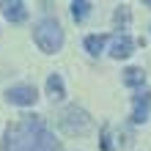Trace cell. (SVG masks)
I'll use <instances>...</instances> for the list:
<instances>
[{
	"label": "cell",
	"instance_id": "1",
	"mask_svg": "<svg viewBox=\"0 0 151 151\" xmlns=\"http://www.w3.org/2000/svg\"><path fill=\"white\" fill-rule=\"evenodd\" d=\"M3 151H63L41 115H22L3 135Z\"/></svg>",
	"mask_w": 151,
	"mask_h": 151
},
{
	"label": "cell",
	"instance_id": "2",
	"mask_svg": "<svg viewBox=\"0 0 151 151\" xmlns=\"http://www.w3.org/2000/svg\"><path fill=\"white\" fill-rule=\"evenodd\" d=\"M33 41H36V47L41 52H47V55H55V52L63 50V28L58 25V19H50V17H44L33 25Z\"/></svg>",
	"mask_w": 151,
	"mask_h": 151
},
{
	"label": "cell",
	"instance_id": "3",
	"mask_svg": "<svg viewBox=\"0 0 151 151\" xmlns=\"http://www.w3.org/2000/svg\"><path fill=\"white\" fill-rule=\"evenodd\" d=\"M58 127L60 132H66V135H88L91 132V115H88L85 107H80V104H69L63 107V113L58 115Z\"/></svg>",
	"mask_w": 151,
	"mask_h": 151
},
{
	"label": "cell",
	"instance_id": "4",
	"mask_svg": "<svg viewBox=\"0 0 151 151\" xmlns=\"http://www.w3.org/2000/svg\"><path fill=\"white\" fill-rule=\"evenodd\" d=\"M36 99H39L36 85H11L6 91V102L17 104V107H30V104H36Z\"/></svg>",
	"mask_w": 151,
	"mask_h": 151
},
{
	"label": "cell",
	"instance_id": "5",
	"mask_svg": "<svg viewBox=\"0 0 151 151\" xmlns=\"http://www.w3.org/2000/svg\"><path fill=\"white\" fill-rule=\"evenodd\" d=\"M151 115V91L143 88V91H137L132 96V124H146Z\"/></svg>",
	"mask_w": 151,
	"mask_h": 151
},
{
	"label": "cell",
	"instance_id": "6",
	"mask_svg": "<svg viewBox=\"0 0 151 151\" xmlns=\"http://www.w3.org/2000/svg\"><path fill=\"white\" fill-rule=\"evenodd\" d=\"M132 52H135V39L127 36V33H121V36H115L113 41V50H110V55L115 60H121V58H129Z\"/></svg>",
	"mask_w": 151,
	"mask_h": 151
},
{
	"label": "cell",
	"instance_id": "7",
	"mask_svg": "<svg viewBox=\"0 0 151 151\" xmlns=\"http://www.w3.org/2000/svg\"><path fill=\"white\" fill-rule=\"evenodd\" d=\"M3 17L8 22H14V25H19L28 19V6L22 3V0H14V3H3Z\"/></svg>",
	"mask_w": 151,
	"mask_h": 151
},
{
	"label": "cell",
	"instance_id": "8",
	"mask_svg": "<svg viewBox=\"0 0 151 151\" xmlns=\"http://www.w3.org/2000/svg\"><path fill=\"white\" fill-rule=\"evenodd\" d=\"M47 96L52 102H63L66 99V85H63V77H60L58 72H52L47 77Z\"/></svg>",
	"mask_w": 151,
	"mask_h": 151
},
{
	"label": "cell",
	"instance_id": "9",
	"mask_svg": "<svg viewBox=\"0 0 151 151\" xmlns=\"http://www.w3.org/2000/svg\"><path fill=\"white\" fill-rule=\"evenodd\" d=\"M121 80H124V85H129V88H143L146 83V72L140 66H127L121 72Z\"/></svg>",
	"mask_w": 151,
	"mask_h": 151
},
{
	"label": "cell",
	"instance_id": "10",
	"mask_svg": "<svg viewBox=\"0 0 151 151\" xmlns=\"http://www.w3.org/2000/svg\"><path fill=\"white\" fill-rule=\"evenodd\" d=\"M107 33H93V36H85V50L91 52V55H99L104 50V44H107Z\"/></svg>",
	"mask_w": 151,
	"mask_h": 151
},
{
	"label": "cell",
	"instance_id": "11",
	"mask_svg": "<svg viewBox=\"0 0 151 151\" xmlns=\"http://www.w3.org/2000/svg\"><path fill=\"white\" fill-rule=\"evenodd\" d=\"M113 22H115V28H118V30H127V28H129V22H132V11H129V6H115Z\"/></svg>",
	"mask_w": 151,
	"mask_h": 151
},
{
	"label": "cell",
	"instance_id": "12",
	"mask_svg": "<svg viewBox=\"0 0 151 151\" xmlns=\"http://www.w3.org/2000/svg\"><path fill=\"white\" fill-rule=\"evenodd\" d=\"M91 8H93L91 0H74V3H72V17H74L77 22H83L85 17L91 14Z\"/></svg>",
	"mask_w": 151,
	"mask_h": 151
},
{
	"label": "cell",
	"instance_id": "13",
	"mask_svg": "<svg viewBox=\"0 0 151 151\" xmlns=\"http://www.w3.org/2000/svg\"><path fill=\"white\" fill-rule=\"evenodd\" d=\"M99 148L102 151H113V140H110V127H102V137H99Z\"/></svg>",
	"mask_w": 151,
	"mask_h": 151
},
{
	"label": "cell",
	"instance_id": "14",
	"mask_svg": "<svg viewBox=\"0 0 151 151\" xmlns=\"http://www.w3.org/2000/svg\"><path fill=\"white\" fill-rule=\"evenodd\" d=\"M146 6H148V8H151V0H146Z\"/></svg>",
	"mask_w": 151,
	"mask_h": 151
}]
</instances>
